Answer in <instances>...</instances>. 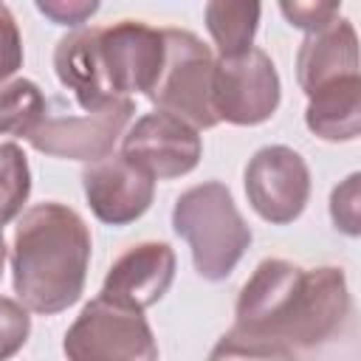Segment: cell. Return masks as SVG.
Instances as JSON below:
<instances>
[{
  "label": "cell",
  "instance_id": "obj_12",
  "mask_svg": "<svg viewBox=\"0 0 361 361\" xmlns=\"http://www.w3.org/2000/svg\"><path fill=\"white\" fill-rule=\"evenodd\" d=\"M175 279V251L166 243L130 245L107 271L99 296L133 310H147L164 299Z\"/></svg>",
  "mask_w": 361,
  "mask_h": 361
},
{
  "label": "cell",
  "instance_id": "obj_15",
  "mask_svg": "<svg viewBox=\"0 0 361 361\" xmlns=\"http://www.w3.org/2000/svg\"><path fill=\"white\" fill-rule=\"evenodd\" d=\"M259 14H262L259 3H226V0L206 3L203 8L206 28L220 56H240L248 48H254Z\"/></svg>",
  "mask_w": 361,
  "mask_h": 361
},
{
  "label": "cell",
  "instance_id": "obj_4",
  "mask_svg": "<svg viewBox=\"0 0 361 361\" xmlns=\"http://www.w3.org/2000/svg\"><path fill=\"white\" fill-rule=\"evenodd\" d=\"M172 228L186 240L195 271L209 282H223L254 240L251 226L220 180L186 189L172 206Z\"/></svg>",
  "mask_w": 361,
  "mask_h": 361
},
{
  "label": "cell",
  "instance_id": "obj_6",
  "mask_svg": "<svg viewBox=\"0 0 361 361\" xmlns=\"http://www.w3.org/2000/svg\"><path fill=\"white\" fill-rule=\"evenodd\" d=\"M68 361H158V344L144 310L104 296L90 299L62 338Z\"/></svg>",
  "mask_w": 361,
  "mask_h": 361
},
{
  "label": "cell",
  "instance_id": "obj_21",
  "mask_svg": "<svg viewBox=\"0 0 361 361\" xmlns=\"http://www.w3.org/2000/svg\"><path fill=\"white\" fill-rule=\"evenodd\" d=\"M23 68V37L14 23V14L0 3V85Z\"/></svg>",
  "mask_w": 361,
  "mask_h": 361
},
{
  "label": "cell",
  "instance_id": "obj_13",
  "mask_svg": "<svg viewBox=\"0 0 361 361\" xmlns=\"http://www.w3.org/2000/svg\"><path fill=\"white\" fill-rule=\"evenodd\" d=\"M347 76H358V37L347 17H336L302 39L296 79L305 96H310Z\"/></svg>",
  "mask_w": 361,
  "mask_h": 361
},
{
  "label": "cell",
  "instance_id": "obj_8",
  "mask_svg": "<svg viewBox=\"0 0 361 361\" xmlns=\"http://www.w3.org/2000/svg\"><path fill=\"white\" fill-rule=\"evenodd\" d=\"M133 113V99H116L85 116H51L45 110V116L28 130L25 141L42 155L93 164L113 155V147L124 135Z\"/></svg>",
  "mask_w": 361,
  "mask_h": 361
},
{
  "label": "cell",
  "instance_id": "obj_14",
  "mask_svg": "<svg viewBox=\"0 0 361 361\" xmlns=\"http://www.w3.org/2000/svg\"><path fill=\"white\" fill-rule=\"evenodd\" d=\"M305 124L324 141H353L361 133V79L347 76L307 96Z\"/></svg>",
  "mask_w": 361,
  "mask_h": 361
},
{
  "label": "cell",
  "instance_id": "obj_23",
  "mask_svg": "<svg viewBox=\"0 0 361 361\" xmlns=\"http://www.w3.org/2000/svg\"><path fill=\"white\" fill-rule=\"evenodd\" d=\"M37 8L45 14V17H51L56 25H79V23H85L87 17H93L96 11H99V3H82V0H76V3H65V0H39L37 3Z\"/></svg>",
  "mask_w": 361,
  "mask_h": 361
},
{
  "label": "cell",
  "instance_id": "obj_17",
  "mask_svg": "<svg viewBox=\"0 0 361 361\" xmlns=\"http://www.w3.org/2000/svg\"><path fill=\"white\" fill-rule=\"evenodd\" d=\"M31 195V169L25 152L6 141L0 144V228L11 223Z\"/></svg>",
  "mask_w": 361,
  "mask_h": 361
},
{
  "label": "cell",
  "instance_id": "obj_11",
  "mask_svg": "<svg viewBox=\"0 0 361 361\" xmlns=\"http://www.w3.org/2000/svg\"><path fill=\"white\" fill-rule=\"evenodd\" d=\"M82 189L90 212L107 226L135 223L155 197V180L124 155H107L82 169Z\"/></svg>",
  "mask_w": 361,
  "mask_h": 361
},
{
  "label": "cell",
  "instance_id": "obj_10",
  "mask_svg": "<svg viewBox=\"0 0 361 361\" xmlns=\"http://www.w3.org/2000/svg\"><path fill=\"white\" fill-rule=\"evenodd\" d=\"M121 155L144 169L152 180H169L189 175L203 155V141L195 127L169 116L147 113L121 138Z\"/></svg>",
  "mask_w": 361,
  "mask_h": 361
},
{
  "label": "cell",
  "instance_id": "obj_24",
  "mask_svg": "<svg viewBox=\"0 0 361 361\" xmlns=\"http://www.w3.org/2000/svg\"><path fill=\"white\" fill-rule=\"evenodd\" d=\"M3 265H6V240H3V228H0V276H3Z\"/></svg>",
  "mask_w": 361,
  "mask_h": 361
},
{
  "label": "cell",
  "instance_id": "obj_3",
  "mask_svg": "<svg viewBox=\"0 0 361 361\" xmlns=\"http://www.w3.org/2000/svg\"><path fill=\"white\" fill-rule=\"evenodd\" d=\"M90 228L65 203H37L17 220L11 282L20 305L54 316L79 302L90 265Z\"/></svg>",
  "mask_w": 361,
  "mask_h": 361
},
{
  "label": "cell",
  "instance_id": "obj_1",
  "mask_svg": "<svg viewBox=\"0 0 361 361\" xmlns=\"http://www.w3.org/2000/svg\"><path fill=\"white\" fill-rule=\"evenodd\" d=\"M350 316L347 276L336 265L262 259L240 288L234 327L302 350L333 338Z\"/></svg>",
  "mask_w": 361,
  "mask_h": 361
},
{
  "label": "cell",
  "instance_id": "obj_19",
  "mask_svg": "<svg viewBox=\"0 0 361 361\" xmlns=\"http://www.w3.org/2000/svg\"><path fill=\"white\" fill-rule=\"evenodd\" d=\"M358 186H361V175L353 172L330 195V220L347 237H358L361 234V206H358L361 195H358Z\"/></svg>",
  "mask_w": 361,
  "mask_h": 361
},
{
  "label": "cell",
  "instance_id": "obj_7",
  "mask_svg": "<svg viewBox=\"0 0 361 361\" xmlns=\"http://www.w3.org/2000/svg\"><path fill=\"white\" fill-rule=\"evenodd\" d=\"M279 99V73L262 48H248L240 56H220L214 62L212 104L220 121L257 127L276 113Z\"/></svg>",
  "mask_w": 361,
  "mask_h": 361
},
{
  "label": "cell",
  "instance_id": "obj_2",
  "mask_svg": "<svg viewBox=\"0 0 361 361\" xmlns=\"http://www.w3.org/2000/svg\"><path fill=\"white\" fill-rule=\"evenodd\" d=\"M164 65V28L121 20L107 28H76L54 48L59 82L85 113L130 93H149Z\"/></svg>",
  "mask_w": 361,
  "mask_h": 361
},
{
  "label": "cell",
  "instance_id": "obj_18",
  "mask_svg": "<svg viewBox=\"0 0 361 361\" xmlns=\"http://www.w3.org/2000/svg\"><path fill=\"white\" fill-rule=\"evenodd\" d=\"M209 361H296V355L282 341L251 336V333H243V330L231 327L212 347Z\"/></svg>",
  "mask_w": 361,
  "mask_h": 361
},
{
  "label": "cell",
  "instance_id": "obj_20",
  "mask_svg": "<svg viewBox=\"0 0 361 361\" xmlns=\"http://www.w3.org/2000/svg\"><path fill=\"white\" fill-rule=\"evenodd\" d=\"M28 333H31L28 310L14 299L0 296V361L14 358L28 341Z\"/></svg>",
  "mask_w": 361,
  "mask_h": 361
},
{
  "label": "cell",
  "instance_id": "obj_16",
  "mask_svg": "<svg viewBox=\"0 0 361 361\" xmlns=\"http://www.w3.org/2000/svg\"><path fill=\"white\" fill-rule=\"evenodd\" d=\"M48 102L31 79H11L0 85V135H28L45 116Z\"/></svg>",
  "mask_w": 361,
  "mask_h": 361
},
{
  "label": "cell",
  "instance_id": "obj_22",
  "mask_svg": "<svg viewBox=\"0 0 361 361\" xmlns=\"http://www.w3.org/2000/svg\"><path fill=\"white\" fill-rule=\"evenodd\" d=\"M279 11L293 28H302L310 34L338 17V3H279Z\"/></svg>",
  "mask_w": 361,
  "mask_h": 361
},
{
  "label": "cell",
  "instance_id": "obj_5",
  "mask_svg": "<svg viewBox=\"0 0 361 361\" xmlns=\"http://www.w3.org/2000/svg\"><path fill=\"white\" fill-rule=\"evenodd\" d=\"M212 76L209 45L186 28H164V65L147 99L195 130H212L220 121L212 104Z\"/></svg>",
  "mask_w": 361,
  "mask_h": 361
},
{
  "label": "cell",
  "instance_id": "obj_9",
  "mask_svg": "<svg viewBox=\"0 0 361 361\" xmlns=\"http://www.w3.org/2000/svg\"><path fill=\"white\" fill-rule=\"evenodd\" d=\"M243 180L251 209L271 226L293 223L310 197V169L305 158L285 144L257 149L245 164Z\"/></svg>",
  "mask_w": 361,
  "mask_h": 361
}]
</instances>
